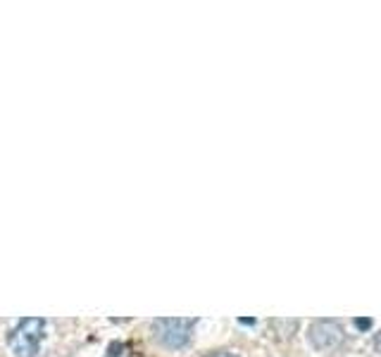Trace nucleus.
I'll list each match as a JSON object with an SVG mask.
<instances>
[{
	"label": "nucleus",
	"instance_id": "obj_1",
	"mask_svg": "<svg viewBox=\"0 0 381 357\" xmlns=\"http://www.w3.org/2000/svg\"><path fill=\"white\" fill-rule=\"evenodd\" d=\"M43 334H45V319L41 317L22 319L8 338L10 350L14 353V357H38Z\"/></svg>",
	"mask_w": 381,
	"mask_h": 357
},
{
	"label": "nucleus",
	"instance_id": "obj_2",
	"mask_svg": "<svg viewBox=\"0 0 381 357\" xmlns=\"http://www.w3.org/2000/svg\"><path fill=\"white\" fill-rule=\"evenodd\" d=\"M196 319H184V317H165L152 321V336L160 345L170 350H181L191 343V334Z\"/></svg>",
	"mask_w": 381,
	"mask_h": 357
},
{
	"label": "nucleus",
	"instance_id": "obj_3",
	"mask_svg": "<svg viewBox=\"0 0 381 357\" xmlns=\"http://www.w3.org/2000/svg\"><path fill=\"white\" fill-rule=\"evenodd\" d=\"M310 343H312V348L317 350H334L338 348V345L343 343V329L338 321L334 319H319V321H312V326H310Z\"/></svg>",
	"mask_w": 381,
	"mask_h": 357
},
{
	"label": "nucleus",
	"instance_id": "obj_4",
	"mask_svg": "<svg viewBox=\"0 0 381 357\" xmlns=\"http://www.w3.org/2000/svg\"><path fill=\"white\" fill-rule=\"evenodd\" d=\"M272 329H277V331H279V329H284V334H279L277 338L288 341L293 334H296L298 321H296V319H274V321H272Z\"/></svg>",
	"mask_w": 381,
	"mask_h": 357
},
{
	"label": "nucleus",
	"instance_id": "obj_5",
	"mask_svg": "<svg viewBox=\"0 0 381 357\" xmlns=\"http://www.w3.org/2000/svg\"><path fill=\"white\" fill-rule=\"evenodd\" d=\"M122 350H124V345H122V343H113L108 348V355H105V357H119Z\"/></svg>",
	"mask_w": 381,
	"mask_h": 357
},
{
	"label": "nucleus",
	"instance_id": "obj_6",
	"mask_svg": "<svg viewBox=\"0 0 381 357\" xmlns=\"http://www.w3.org/2000/svg\"><path fill=\"white\" fill-rule=\"evenodd\" d=\"M355 326H358V329L360 331H367L369 329V326H372V319H355Z\"/></svg>",
	"mask_w": 381,
	"mask_h": 357
},
{
	"label": "nucleus",
	"instance_id": "obj_7",
	"mask_svg": "<svg viewBox=\"0 0 381 357\" xmlns=\"http://www.w3.org/2000/svg\"><path fill=\"white\" fill-rule=\"evenodd\" d=\"M205 357H236L233 353H224V350H220V353H210V355H205Z\"/></svg>",
	"mask_w": 381,
	"mask_h": 357
},
{
	"label": "nucleus",
	"instance_id": "obj_8",
	"mask_svg": "<svg viewBox=\"0 0 381 357\" xmlns=\"http://www.w3.org/2000/svg\"><path fill=\"white\" fill-rule=\"evenodd\" d=\"M374 350H377V353H381V331L377 336H374Z\"/></svg>",
	"mask_w": 381,
	"mask_h": 357
}]
</instances>
